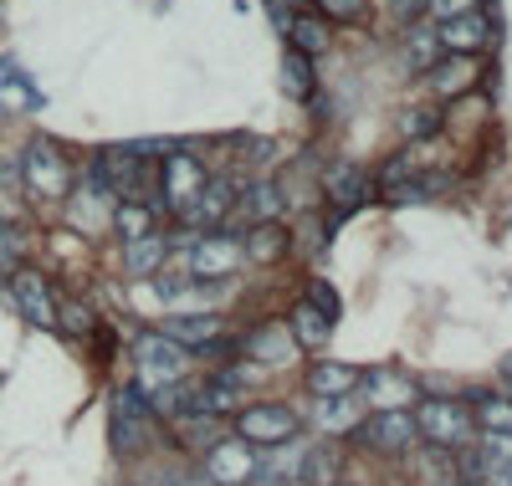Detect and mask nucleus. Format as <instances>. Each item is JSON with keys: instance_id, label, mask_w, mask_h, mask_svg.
I'll return each mask as SVG.
<instances>
[{"instance_id": "20e7f679", "label": "nucleus", "mask_w": 512, "mask_h": 486, "mask_svg": "<svg viewBox=\"0 0 512 486\" xmlns=\"http://www.w3.org/2000/svg\"><path fill=\"white\" fill-rule=\"evenodd\" d=\"M415 430L425 440H436V446H466V440H472V410H461L451 400H420Z\"/></svg>"}, {"instance_id": "39448f33", "label": "nucleus", "mask_w": 512, "mask_h": 486, "mask_svg": "<svg viewBox=\"0 0 512 486\" xmlns=\"http://www.w3.org/2000/svg\"><path fill=\"white\" fill-rule=\"evenodd\" d=\"M236 195H241L236 180H226V174H205L200 195L180 210V220H185V226H226L231 210H236Z\"/></svg>"}, {"instance_id": "c9c22d12", "label": "nucleus", "mask_w": 512, "mask_h": 486, "mask_svg": "<svg viewBox=\"0 0 512 486\" xmlns=\"http://www.w3.org/2000/svg\"><path fill=\"white\" fill-rule=\"evenodd\" d=\"M390 11H395L400 21H420V16H425V0H390Z\"/></svg>"}, {"instance_id": "7c9ffc66", "label": "nucleus", "mask_w": 512, "mask_h": 486, "mask_svg": "<svg viewBox=\"0 0 512 486\" xmlns=\"http://www.w3.org/2000/svg\"><path fill=\"white\" fill-rule=\"evenodd\" d=\"M487 466H512V430H487Z\"/></svg>"}, {"instance_id": "f03ea898", "label": "nucleus", "mask_w": 512, "mask_h": 486, "mask_svg": "<svg viewBox=\"0 0 512 486\" xmlns=\"http://www.w3.org/2000/svg\"><path fill=\"white\" fill-rule=\"evenodd\" d=\"M354 435L364 440L369 451H379V456H405L410 446H415V415L405 410V405H384V410H374L364 425H354Z\"/></svg>"}, {"instance_id": "6e6552de", "label": "nucleus", "mask_w": 512, "mask_h": 486, "mask_svg": "<svg viewBox=\"0 0 512 486\" xmlns=\"http://www.w3.org/2000/svg\"><path fill=\"white\" fill-rule=\"evenodd\" d=\"M436 36H441V52L477 57V52H487V47H492V21L472 6V11H461V16L441 21V26H436Z\"/></svg>"}, {"instance_id": "473e14b6", "label": "nucleus", "mask_w": 512, "mask_h": 486, "mask_svg": "<svg viewBox=\"0 0 512 486\" xmlns=\"http://www.w3.org/2000/svg\"><path fill=\"white\" fill-rule=\"evenodd\" d=\"M472 6H477V0H425V16L441 26V21H451V16H461V11H472Z\"/></svg>"}, {"instance_id": "9d476101", "label": "nucleus", "mask_w": 512, "mask_h": 486, "mask_svg": "<svg viewBox=\"0 0 512 486\" xmlns=\"http://www.w3.org/2000/svg\"><path fill=\"white\" fill-rule=\"evenodd\" d=\"M164 338H175L180 348H210V353H221V348H231V338L221 333V318H164V328H159Z\"/></svg>"}, {"instance_id": "6ab92c4d", "label": "nucleus", "mask_w": 512, "mask_h": 486, "mask_svg": "<svg viewBox=\"0 0 512 486\" xmlns=\"http://www.w3.org/2000/svg\"><path fill=\"white\" fill-rule=\"evenodd\" d=\"M287 36H292V52H303V57L328 52V41H333L323 16H287Z\"/></svg>"}, {"instance_id": "4be33fe9", "label": "nucleus", "mask_w": 512, "mask_h": 486, "mask_svg": "<svg viewBox=\"0 0 512 486\" xmlns=\"http://www.w3.org/2000/svg\"><path fill=\"white\" fill-rule=\"evenodd\" d=\"M282 87H287V98H297V103L313 98V62L303 52H287L282 57Z\"/></svg>"}, {"instance_id": "dca6fc26", "label": "nucleus", "mask_w": 512, "mask_h": 486, "mask_svg": "<svg viewBox=\"0 0 512 486\" xmlns=\"http://www.w3.org/2000/svg\"><path fill=\"white\" fill-rule=\"evenodd\" d=\"M236 205H241V215L251 220V226H262V220H282V190H277L272 180L246 185V190L236 195Z\"/></svg>"}, {"instance_id": "aec40b11", "label": "nucleus", "mask_w": 512, "mask_h": 486, "mask_svg": "<svg viewBox=\"0 0 512 486\" xmlns=\"http://www.w3.org/2000/svg\"><path fill=\"white\" fill-rule=\"evenodd\" d=\"M292 343H303V348H323L328 343V333H333V323L318 313V307H308V302H297L292 307Z\"/></svg>"}, {"instance_id": "cd10ccee", "label": "nucleus", "mask_w": 512, "mask_h": 486, "mask_svg": "<svg viewBox=\"0 0 512 486\" xmlns=\"http://www.w3.org/2000/svg\"><path fill=\"white\" fill-rule=\"evenodd\" d=\"M369 400H374V410H384V405H410V384H405L400 374H369Z\"/></svg>"}, {"instance_id": "7ed1b4c3", "label": "nucleus", "mask_w": 512, "mask_h": 486, "mask_svg": "<svg viewBox=\"0 0 512 486\" xmlns=\"http://www.w3.org/2000/svg\"><path fill=\"white\" fill-rule=\"evenodd\" d=\"M297 410L277 405V400H262V405H241L236 410V435L246 446H282L287 435H297Z\"/></svg>"}, {"instance_id": "c756f323", "label": "nucleus", "mask_w": 512, "mask_h": 486, "mask_svg": "<svg viewBox=\"0 0 512 486\" xmlns=\"http://www.w3.org/2000/svg\"><path fill=\"white\" fill-rule=\"evenodd\" d=\"M164 261V241L149 231V236H139V241H128V272H154Z\"/></svg>"}, {"instance_id": "72a5a7b5", "label": "nucleus", "mask_w": 512, "mask_h": 486, "mask_svg": "<svg viewBox=\"0 0 512 486\" xmlns=\"http://www.w3.org/2000/svg\"><path fill=\"white\" fill-rule=\"evenodd\" d=\"M482 425L487 430H512V405L507 400H482Z\"/></svg>"}, {"instance_id": "423d86ee", "label": "nucleus", "mask_w": 512, "mask_h": 486, "mask_svg": "<svg viewBox=\"0 0 512 486\" xmlns=\"http://www.w3.org/2000/svg\"><path fill=\"white\" fill-rule=\"evenodd\" d=\"M205 185V164H195L190 154H175V159H164L159 164V205L154 210H185Z\"/></svg>"}, {"instance_id": "a878e982", "label": "nucleus", "mask_w": 512, "mask_h": 486, "mask_svg": "<svg viewBox=\"0 0 512 486\" xmlns=\"http://www.w3.org/2000/svg\"><path fill=\"white\" fill-rule=\"evenodd\" d=\"M113 226H118L128 241H139V236L154 231V210H149L144 200H123V205L113 210Z\"/></svg>"}, {"instance_id": "412c9836", "label": "nucleus", "mask_w": 512, "mask_h": 486, "mask_svg": "<svg viewBox=\"0 0 512 486\" xmlns=\"http://www.w3.org/2000/svg\"><path fill=\"white\" fill-rule=\"evenodd\" d=\"M26 251H31V231L16 226V220H0V272L11 277L21 261H26Z\"/></svg>"}, {"instance_id": "b1692460", "label": "nucleus", "mask_w": 512, "mask_h": 486, "mask_svg": "<svg viewBox=\"0 0 512 486\" xmlns=\"http://www.w3.org/2000/svg\"><path fill=\"white\" fill-rule=\"evenodd\" d=\"M57 328L72 333V338H88V333H98V318H93V307L82 297H62L57 302Z\"/></svg>"}, {"instance_id": "e433bc0d", "label": "nucleus", "mask_w": 512, "mask_h": 486, "mask_svg": "<svg viewBox=\"0 0 512 486\" xmlns=\"http://www.w3.org/2000/svg\"><path fill=\"white\" fill-rule=\"evenodd\" d=\"M487 486H512V466H487Z\"/></svg>"}, {"instance_id": "5701e85b", "label": "nucleus", "mask_w": 512, "mask_h": 486, "mask_svg": "<svg viewBox=\"0 0 512 486\" xmlns=\"http://www.w3.org/2000/svg\"><path fill=\"white\" fill-rule=\"evenodd\" d=\"M441 128H446V113H441V108H405V113H400V134L415 139V144L436 139Z\"/></svg>"}, {"instance_id": "c85d7f7f", "label": "nucleus", "mask_w": 512, "mask_h": 486, "mask_svg": "<svg viewBox=\"0 0 512 486\" xmlns=\"http://www.w3.org/2000/svg\"><path fill=\"white\" fill-rule=\"evenodd\" d=\"M313 6L328 26H354V21L369 16V0H313Z\"/></svg>"}, {"instance_id": "9b49d317", "label": "nucleus", "mask_w": 512, "mask_h": 486, "mask_svg": "<svg viewBox=\"0 0 512 486\" xmlns=\"http://www.w3.org/2000/svg\"><path fill=\"white\" fill-rule=\"evenodd\" d=\"M420 77L436 87V98H466V93H472V82H477V62L451 52V62H436L431 72H420Z\"/></svg>"}, {"instance_id": "0eeeda50", "label": "nucleus", "mask_w": 512, "mask_h": 486, "mask_svg": "<svg viewBox=\"0 0 512 486\" xmlns=\"http://www.w3.org/2000/svg\"><path fill=\"white\" fill-rule=\"evenodd\" d=\"M11 297H16V307H21L36 328H57V297H52V282L41 277V272L16 267V272H11Z\"/></svg>"}, {"instance_id": "ddd939ff", "label": "nucleus", "mask_w": 512, "mask_h": 486, "mask_svg": "<svg viewBox=\"0 0 512 486\" xmlns=\"http://www.w3.org/2000/svg\"><path fill=\"white\" fill-rule=\"evenodd\" d=\"M308 389L318 400H338V394H354L359 389V369L354 364H338V359H323L308 369Z\"/></svg>"}, {"instance_id": "bb28decb", "label": "nucleus", "mask_w": 512, "mask_h": 486, "mask_svg": "<svg viewBox=\"0 0 512 486\" xmlns=\"http://www.w3.org/2000/svg\"><path fill=\"white\" fill-rule=\"evenodd\" d=\"M338 466H344V456H338V446H318L308 461H303V481L308 486H333Z\"/></svg>"}, {"instance_id": "1a4fd4ad", "label": "nucleus", "mask_w": 512, "mask_h": 486, "mask_svg": "<svg viewBox=\"0 0 512 486\" xmlns=\"http://www.w3.org/2000/svg\"><path fill=\"white\" fill-rule=\"evenodd\" d=\"M134 353H139V369H149V379H164V384H175L185 374V364H190V348H180L175 338H164V333H144L134 343Z\"/></svg>"}, {"instance_id": "f704fd0d", "label": "nucleus", "mask_w": 512, "mask_h": 486, "mask_svg": "<svg viewBox=\"0 0 512 486\" xmlns=\"http://www.w3.org/2000/svg\"><path fill=\"white\" fill-rule=\"evenodd\" d=\"M318 420H323V425H333V430H338V425H349V420H354V415H349V410H344V394H338V400H328V405H323V415H318Z\"/></svg>"}, {"instance_id": "2eb2a0df", "label": "nucleus", "mask_w": 512, "mask_h": 486, "mask_svg": "<svg viewBox=\"0 0 512 486\" xmlns=\"http://www.w3.org/2000/svg\"><path fill=\"white\" fill-rule=\"evenodd\" d=\"M236 261H241V246H236V241L210 236V241H200V246H195L190 267H195L200 277H226V272H236Z\"/></svg>"}, {"instance_id": "f8f14e48", "label": "nucleus", "mask_w": 512, "mask_h": 486, "mask_svg": "<svg viewBox=\"0 0 512 486\" xmlns=\"http://www.w3.org/2000/svg\"><path fill=\"white\" fill-rule=\"evenodd\" d=\"M323 190H328V200H333L338 210H354V205H364L369 180H364V169H359V164H328Z\"/></svg>"}, {"instance_id": "393cba45", "label": "nucleus", "mask_w": 512, "mask_h": 486, "mask_svg": "<svg viewBox=\"0 0 512 486\" xmlns=\"http://www.w3.org/2000/svg\"><path fill=\"white\" fill-rule=\"evenodd\" d=\"M246 353H251V359H262V364H277V359H287V353H292V333L277 328V323H267V333L246 338Z\"/></svg>"}, {"instance_id": "f3484780", "label": "nucleus", "mask_w": 512, "mask_h": 486, "mask_svg": "<svg viewBox=\"0 0 512 486\" xmlns=\"http://www.w3.org/2000/svg\"><path fill=\"white\" fill-rule=\"evenodd\" d=\"M287 246H292V231L282 226V220H262V226H251V236H246V256L262 261V267H272Z\"/></svg>"}, {"instance_id": "2f4dec72", "label": "nucleus", "mask_w": 512, "mask_h": 486, "mask_svg": "<svg viewBox=\"0 0 512 486\" xmlns=\"http://www.w3.org/2000/svg\"><path fill=\"white\" fill-rule=\"evenodd\" d=\"M308 307H318V313L333 323V318H338V292H333L328 282H308Z\"/></svg>"}, {"instance_id": "4468645a", "label": "nucleus", "mask_w": 512, "mask_h": 486, "mask_svg": "<svg viewBox=\"0 0 512 486\" xmlns=\"http://www.w3.org/2000/svg\"><path fill=\"white\" fill-rule=\"evenodd\" d=\"M205 471H210V481H246V476H251V451H246V440L210 446V451H205Z\"/></svg>"}, {"instance_id": "4c0bfd02", "label": "nucleus", "mask_w": 512, "mask_h": 486, "mask_svg": "<svg viewBox=\"0 0 512 486\" xmlns=\"http://www.w3.org/2000/svg\"><path fill=\"white\" fill-rule=\"evenodd\" d=\"M333 486H338V481H333Z\"/></svg>"}, {"instance_id": "a211bd4d", "label": "nucleus", "mask_w": 512, "mask_h": 486, "mask_svg": "<svg viewBox=\"0 0 512 486\" xmlns=\"http://www.w3.org/2000/svg\"><path fill=\"white\" fill-rule=\"evenodd\" d=\"M441 62V36L436 26H410L405 31V67L410 72H431Z\"/></svg>"}, {"instance_id": "f257e3e1", "label": "nucleus", "mask_w": 512, "mask_h": 486, "mask_svg": "<svg viewBox=\"0 0 512 486\" xmlns=\"http://www.w3.org/2000/svg\"><path fill=\"white\" fill-rule=\"evenodd\" d=\"M16 169H21V190H26L36 205H57V200H72V185H77V164L67 159V149H62V144H52V139H31Z\"/></svg>"}]
</instances>
